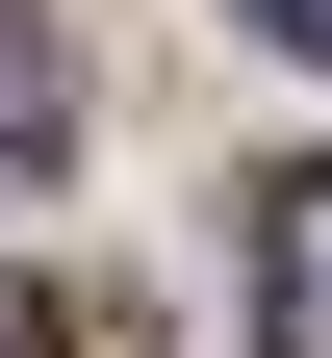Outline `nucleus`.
Returning <instances> with one entry per match:
<instances>
[{
    "label": "nucleus",
    "mask_w": 332,
    "mask_h": 358,
    "mask_svg": "<svg viewBox=\"0 0 332 358\" xmlns=\"http://www.w3.org/2000/svg\"><path fill=\"white\" fill-rule=\"evenodd\" d=\"M0 154H52V0H0Z\"/></svg>",
    "instance_id": "obj_2"
},
{
    "label": "nucleus",
    "mask_w": 332,
    "mask_h": 358,
    "mask_svg": "<svg viewBox=\"0 0 332 358\" xmlns=\"http://www.w3.org/2000/svg\"><path fill=\"white\" fill-rule=\"evenodd\" d=\"M256 333L332 358V179H281V205H256Z\"/></svg>",
    "instance_id": "obj_1"
},
{
    "label": "nucleus",
    "mask_w": 332,
    "mask_h": 358,
    "mask_svg": "<svg viewBox=\"0 0 332 358\" xmlns=\"http://www.w3.org/2000/svg\"><path fill=\"white\" fill-rule=\"evenodd\" d=\"M0 358H52V307H26V282H0Z\"/></svg>",
    "instance_id": "obj_4"
},
{
    "label": "nucleus",
    "mask_w": 332,
    "mask_h": 358,
    "mask_svg": "<svg viewBox=\"0 0 332 358\" xmlns=\"http://www.w3.org/2000/svg\"><path fill=\"white\" fill-rule=\"evenodd\" d=\"M230 26H256V52H332V0H230Z\"/></svg>",
    "instance_id": "obj_3"
}]
</instances>
